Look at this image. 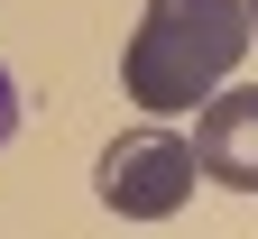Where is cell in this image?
<instances>
[{
    "label": "cell",
    "instance_id": "obj_1",
    "mask_svg": "<svg viewBox=\"0 0 258 239\" xmlns=\"http://www.w3.org/2000/svg\"><path fill=\"white\" fill-rule=\"evenodd\" d=\"M249 55V19L240 0H148L129 28L120 83L139 111H194L231 83V64Z\"/></svg>",
    "mask_w": 258,
    "mask_h": 239
},
{
    "label": "cell",
    "instance_id": "obj_2",
    "mask_svg": "<svg viewBox=\"0 0 258 239\" xmlns=\"http://www.w3.org/2000/svg\"><path fill=\"white\" fill-rule=\"evenodd\" d=\"M194 184H203V166H194L184 138H166V129H129V138L102 147V166H92V193H102V212L120 221H175Z\"/></svg>",
    "mask_w": 258,
    "mask_h": 239
},
{
    "label": "cell",
    "instance_id": "obj_3",
    "mask_svg": "<svg viewBox=\"0 0 258 239\" xmlns=\"http://www.w3.org/2000/svg\"><path fill=\"white\" fill-rule=\"evenodd\" d=\"M194 166L203 184H231V193H258V83H221L194 120Z\"/></svg>",
    "mask_w": 258,
    "mask_h": 239
},
{
    "label": "cell",
    "instance_id": "obj_4",
    "mask_svg": "<svg viewBox=\"0 0 258 239\" xmlns=\"http://www.w3.org/2000/svg\"><path fill=\"white\" fill-rule=\"evenodd\" d=\"M10 129H19V83L0 74V147H10Z\"/></svg>",
    "mask_w": 258,
    "mask_h": 239
},
{
    "label": "cell",
    "instance_id": "obj_5",
    "mask_svg": "<svg viewBox=\"0 0 258 239\" xmlns=\"http://www.w3.org/2000/svg\"><path fill=\"white\" fill-rule=\"evenodd\" d=\"M240 19H249V46H258V0H240Z\"/></svg>",
    "mask_w": 258,
    "mask_h": 239
}]
</instances>
